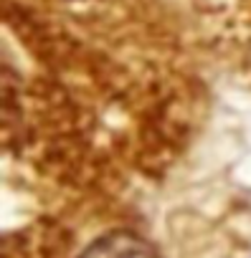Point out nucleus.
Segmentation results:
<instances>
[{
    "label": "nucleus",
    "instance_id": "nucleus-1",
    "mask_svg": "<svg viewBox=\"0 0 251 258\" xmlns=\"http://www.w3.org/2000/svg\"><path fill=\"white\" fill-rule=\"evenodd\" d=\"M79 258H158V253L132 230H112L89 243Z\"/></svg>",
    "mask_w": 251,
    "mask_h": 258
}]
</instances>
